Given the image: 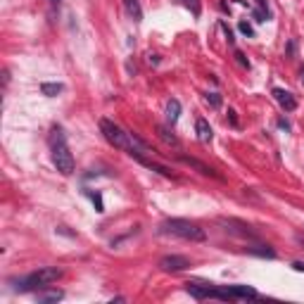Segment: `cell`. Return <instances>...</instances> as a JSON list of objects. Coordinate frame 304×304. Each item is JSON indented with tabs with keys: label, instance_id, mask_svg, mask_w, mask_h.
<instances>
[{
	"label": "cell",
	"instance_id": "6da1fadb",
	"mask_svg": "<svg viewBox=\"0 0 304 304\" xmlns=\"http://www.w3.org/2000/svg\"><path fill=\"white\" fill-rule=\"evenodd\" d=\"M100 131H102V135H105V140L109 143V145H114V147H119V150H124V152H129V155L135 157V159L145 157V152H150V147H147L140 138H135L133 133H126L119 124H114V121L100 119Z\"/></svg>",
	"mask_w": 304,
	"mask_h": 304
},
{
	"label": "cell",
	"instance_id": "7a4b0ae2",
	"mask_svg": "<svg viewBox=\"0 0 304 304\" xmlns=\"http://www.w3.org/2000/svg\"><path fill=\"white\" fill-rule=\"evenodd\" d=\"M50 152H53V164L62 176H71L74 173V155L67 145L65 131L60 126H55L50 133Z\"/></svg>",
	"mask_w": 304,
	"mask_h": 304
},
{
	"label": "cell",
	"instance_id": "3957f363",
	"mask_svg": "<svg viewBox=\"0 0 304 304\" xmlns=\"http://www.w3.org/2000/svg\"><path fill=\"white\" fill-rule=\"evenodd\" d=\"M159 233L162 236H176V238L190 240V242H202L207 238L204 228H200L195 221H188V219H167L159 224Z\"/></svg>",
	"mask_w": 304,
	"mask_h": 304
},
{
	"label": "cell",
	"instance_id": "277c9868",
	"mask_svg": "<svg viewBox=\"0 0 304 304\" xmlns=\"http://www.w3.org/2000/svg\"><path fill=\"white\" fill-rule=\"evenodd\" d=\"M62 276V269L57 266H43L38 271L29 273V276H22V278H12L10 283L14 285V290L19 292H29V290H36V288H48L50 283H55L57 278Z\"/></svg>",
	"mask_w": 304,
	"mask_h": 304
},
{
	"label": "cell",
	"instance_id": "5b68a950",
	"mask_svg": "<svg viewBox=\"0 0 304 304\" xmlns=\"http://www.w3.org/2000/svg\"><path fill=\"white\" fill-rule=\"evenodd\" d=\"M159 269L167 271V273H176V271L190 269V262H188L185 257H181V254H167V257L159 259Z\"/></svg>",
	"mask_w": 304,
	"mask_h": 304
},
{
	"label": "cell",
	"instance_id": "8992f818",
	"mask_svg": "<svg viewBox=\"0 0 304 304\" xmlns=\"http://www.w3.org/2000/svg\"><path fill=\"white\" fill-rule=\"evenodd\" d=\"M224 290V300H254L257 290L250 285H226Z\"/></svg>",
	"mask_w": 304,
	"mask_h": 304
},
{
	"label": "cell",
	"instance_id": "52a82bcc",
	"mask_svg": "<svg viewBox=\"0 0 304 304\" xmlns=\"http://www.w3.org/2000/svg\"><path fill=\"white\" fill-rule=\"evenodd\" d=\"M185 290L198 300H209V297L216 300V285H212V283H188Z\"/></svg>",
	"mask_w": 304,
	"mask_h": 304
},
{
	"label": "cell",
	"instance_id": "ba28073f",
	"mask_svg": "<svg viewBox=\"0 0 304 304\" xmlns=\"http://www.w3.org/2000/svg\"><path fill=\"white\" fill-rule=\"evenodd\" d=\"M273 98H276V102H278L280 107H283L285 112H292V109L297 107V100H295V95H292L290 91L276 88V91H273Z\"/></svg>",
	"mask_w": 304,
	"mask_h": 304
},
{
	"label": "cell",
	"instance_id": "9c48e42d",
	"mask_svg": "<svg viewBox=\"0 0 304 304\" xmlns=\"http://www.w3.org/2000/svg\"><path fill=\"white\" fill-rule=\"evenodd\" d=\"M178 159L183 162V164H188V167H193V169H198L202 176H212V178H219V173L214 171V169H209L207 164H202L200 159H195V157H185V155H178Z\"/></svg>",
	"mask_w": 304,
	"mask_h": 304
},
{
	"label": "cell",
	"instance_id": "30bf717a",
	"mask_svg": "<svg viewBox=\"0 0 304 304\" xmlns=\"http://www.w3.org/2000/svg\"><path fill=\"white\" fill-rule=\"evenodd\" d=\"M195 131H198V138H200V143H209L212 140V126H209V121L207 119H198V124H195Z\"/></svg>",
	"mask_w": 304,
	"mask_h": 304
},
{
	"label": "cell",
	"instance_id": "8fae6325",
	"mask_svg": "<svg viewBox=\"0 0 304 304\" xmlns=\"http://www.w3.org/2000/svg\"><path fill=\"white\" fill-rule=\"evenodd\" d=\"M178 117H181V102L178 100H169V105H167V121L173 126L178 121Z\"/></svg>",
	"mask_w": 304,
	"mask_h": 304
},
{
	"label": "cell",
	"instance_id": "7c38bea8",
	"mask_svg": "<svg viewBox=\"0 0 304 304\" xmlns=\"http://www.w3.org/2000/svg\"><path fill=\"white\" fill-rule=\"evenodd\" d=\"M62 297H65L62 290H45V292H38V295H36L38 302H60Z\"/></svg>",
	"mask_w": 304,
	"mask_h": 304
},
{
	"label": "cell",
	"instance_id": "4fadbf2b",
	"mask_svg": "<svg viewBox=\"0 0 304 304\" xmlns=\"http://www.w3.org/2000/svg\"><path fill=\"white\" fill-rule=\"evenodd\" d=\"M124 2H126V10H129V14L133 17V22H140V19H143V10H140L138 0H124Z\"/></svg>",
	"mask_w": 304,
	"mask_h": 304
},
{
	"label": "cell",
	"instance_id": "5bb4252c",
	"mask_svg": "<svg viewBox=\"0 0 304 304\" xmlns=\"http://www.w3.org/2000/svg\"><path fill=\"white\" fill-rule=\"evenodd\" d=\"M40 91H43V95H48V98H55L57 93L65 91V86H62V83H43Z\"/></svg>",
	"mask_w": 304,
	"mask_h": 304
},
{
	"label": "cell",
	"instance_id": "9a60e30c",
	"mask_svg": "<svg viewBox=\"0 0 304 304\" xmlns=\"http://www.w3.org/2000/svg\"><path fill=\"white\" fill-rule=\"evenodd\" d=\"M159 135H162L167 143H171V145L178 147V138H176L173 133H169V129H167V126H159Z\"/></svg>",
	"mask_w": 304,
	"mask_h": 304
},
{
	"label": "cell",
	"instance_id": "2e32d148",
	"mask_svg": "<svg viewBox=\"0 0 304 304\" xmlns=\"http://www.w3.org/2000/svg\"><path fill=\"white\" fill-rule=\"evenodd\" d=\"M207 102L212 107H219L221 105V95H219V93H209V95H207Z\"/></svg>",
	"mask_w": 304,
	"mask_h": 304
},
{
	"label": "cell",
	"instance_id": "e0dca14e",
	"mask_svg": "<svg viewBox=\"0 0 304 304\" xmlns=\"http://www.w3.org/2000/svg\"><path fill=\"white\" fill-rule=\"evenodd\" d=\"M238 29H240V34H245V36H254V31H252V27L247 22H240Z\"/></svg>",
	"mask_w": 304,
	"mask_h": 304
},
{
	"label": "cell",
	"instance_id": "ac0fdd59",
	"mask_svg": "<svg viewBox=\"0 0 304 304\" xmlns=\"http://www.w3.org/2000/svg\"><path fill=\"white\" fill-rule=\"evenodd\" d=\"M183 2L188 5V7H193V14L198 17V14H200V2H198V0H183Z\"/></svg>",
	"mask_w": 304,
	"mask_h": 304
},
{
	"label": "cell",
	"instance_id": "d6986e66",
	"mask_svg": "<svg viewBox=\"0 0 304 304\" xmlns=\"http://www.w3.org/2000/svg\"><path fill=\"white\" fill-rule=\"evenodd\" d=\"M236 57H238V60H240V65L250 67V62H247V60H245V55H242V53H238V55H236Z\"/></svg>",
	"mask_w": 304,
	"mask_h": 304
},
{
	"label": "cell",
	"instance_id": "ffe728a7",
	"mask_svg": "<svg viewBox=\"0 0 304 304\" xmlns=\"http://www.w3.org/2000/svg\"><path fill=\"white\" fill-rule=\"evenodd\" d=\"M292 269H295V271H304V264H302V262H295V264H292Z\"/></svg>",
	"mask_w": 304,
	"mask_h": 304
},
{
	"label": "cell",
	"instance_id": "44dd1931",
	"mask_svg": "<svg viewBox=\"0 0 304 304\" xmlns=\"http://www.w3.org/2000/svg\"><path fill=\"white\" fill-rule=\"evenodd\" d=\"M300 81H302V86H304V69H302V76H300Z\"/></svg>",
	"mask_w": 304,
	"mask_h": 304
}]
</instances>
